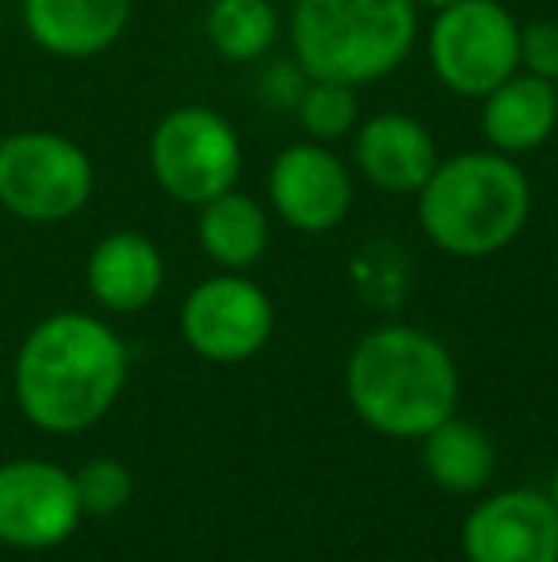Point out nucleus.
Masks as SVG:
<instances>
[{"label": "nucleus", "mask_w": 558, "mask_h": 562, "mask_svg": "<svg viewBox=\"0 0 558 562\" xmlns=\"http://www.w3.org/2000/svg\"><path fill=\"white\" fill-rule=\"evenodd\" d=\"M127 383V348L92 314L38 322L15 356L20 409L46 432H81L115 406Z\"/></svg>", "instance_id": "f257e3e1"}, {"label": "nucleus", "mask_w": 558, "mask_h": 562, "mask_svg": "<svg viewBox=\"0 0 558 562\" xmlns=\"http://www.w3.org/2000/svg\"><path fill=\"white\" fill-rule=\"evenodd\" d=\"M344 391L367 429L421 440L459 406V371L452 352L424 329L383 326L352 348Z\"/></svg>", "instance_id": "f03ea898"}, {"label": "nucleus", "mask_w": 558, "mask_h": 562, "mask_svg": "<svg viewBox=\"0 0 558 562\" xmlns=\"http://www.w3.org/2000/svg\"><path fill=\"white\" fill-rule=\"evenodd\" d=\"M532 215L524 169L498 149L444 157L418 192V223L447 257L478 260L501 252Z\"/></svg>", "instance_id": "7ed1b4c3"}, {"label": "nucleus", "mask_w": 558, "mask_h": 562, "mask_svg": "<svg viewBox=\"0 0 558 562\" xmlns=\"http://www.w3.org/2000/svg\"><path fill=\"white\" fill-rule=\"evenodd\" d=\"M413 43V0H295L291 8V50L310 81L375 85L410 58Z\"/></svg>", "instance_id": "20e7f679"}, {"label": "nucleus", "mask_w": 558, "mask_h": 562, "mask_svg": "<svg viewBox=\"0 0 558 562\" xmlns=\"http://www.w3.org/2000/svg\"><path fill=\"white\" fill-rule=\"evenodd\" d=\"M424 50L447 92L482 100L521 69V23L498 0H455L436 12Z\"/></svg>", "instance_id": "39448f33"}, {"label": "nucleus", "mask_w": 558, "mask_h": 562, "mask_svg": "<svg viewBox=\"0 0 558 562\" xmlns=\"http://www.w3.org/2000/svg\"><path fill=\"white\" fill-rule=\"evenodd\" d=\"M92 161L73 138L15 131L0 138V207L23 223H66L92 195Z\"/></svg>", "instance_id": "423d86ee"}, {"label": "nucleus", "mask_w": 558, "mask_h": 562, "mask_svg": "<svg viewBox=\"0 0 558 562\" xmlns=\"http://www.w3.org/2000/svg\"><path fill=\"white\" fill-rule=\"evenodd\" d=\"M149 172L169 200L203 207L238 184L241 138L210 108H172L149 134Z\"/></svg>", "instance_id": "0eeeda50"}, {"label": "nucleus", "mask_w": 558, "mask_h": 562, "mask_svg": "<svg viewBox=\"0 0 558 562\" xmlns=\"http://www.w3.org/2000/svg\"><path fill=\"white\" fill-rule=\"evenodd\" d=\"M272 299L241 272L203 280L180 306V334L187 348L210 363H241L272 337Z\"/></svg>", "instance_id": "6e6552de"}, {"label": "nucleus", "mask_w": 558, "mask_h": 562, "mask_svg": "<svg viewBox=\"0 0 558 562\" xmlns=\"http://www.w3.org/2000/svg\"><path fill=\"white\" fill-rule=\"evenodd\" d=\"M73 474L43 459L0 467V543L8 548H58L81 525Z\"/></svg>", "instance_id": "1a4fd4ad"}, {"label": "nucleus", "mask_w": 558, "mask_h": 562, "mask_svg": "<svg viewBox=\"0 0 558 562\" xmlns=\"http://www.w3.org/2000/svg\"><path fill=\"white\" fill-rule=\"evenodd\" d=\"M269 200L298 234H329L349 218L356 188L349 165L326 149V142H295L272 161Z\"/></svg>", "instance_id": "9d476101"}, {"label": "nucleus", "mask_w": 558, "mask_h": 562, "mask_svg": "<svg viewBox=\"0 0 558 562\" xmlns=\"http://www.w3.org/2000/svg\"><path fill=\"white\" fill-rule=\"evenodd\" d=\"M467 562H558V509L536 490H501L463 520Z\"/></svg>", "instance_id": "9b49d317"}, {"label": "nucleus", "mask_w": 558, "mask_h": 562, "mask_svg": "<svg viewBox=\"0 0 558 562\" xmlns=\"http://www.w3.org/2000/svg\"><path fill=\"white\" fill-rule=\"evenodd\" d=\"M356 165L383 192L418 195L424 180L436 172L440 149L421 119L406 112H383L356 131Z\"/></svg>", "instance_id": "f8f14e48"}, {"label": "nucleus", "mask_w": 558, "mask_h": 562, "mask_svg": "<svg viewBox=\"0 0 558 562\" xmlns=\"http://www.w3.org/2000/svg\"><path fill=\"white\" fill-rule=\"evenodd\" d=\"M23 23L54 58H92L119 43L130 0H23Z\"/></svg>", "instance_id": "ddd939ff"}, {"label": "nucleus", "mask_w": 558, "mask_h": 562, "mask_svg": "<svg viewBox=\"0 0 558 562\" xmlns=\"http://www.w3.org/2000/svg\"><path fill=\"white\" fill-rule=\"evenodd\" d=\"M558 131V85L513 74L482 97V134L498 154H532Z\"/></svg>", "instance_id": "4468645a"}, {"label": "nucleus", "mask_w": 558, "mask_h": 562, "mask_svg": "<svg viewBox=\"0 0 558 562\" xmlns=\"http://www.w3.org/2000/svg\"><path fill=\"white\" fill-rule=\"evenodd\" d=\"M164 283L161 249L146 234L119 229L96 241L89 257V291L100 306L115 314H135L157 299Z\"/></svg>", "instance_id": "2eb2a0df"}, {"label": "nucleus", "mask_w": 558, "mask_h": 562, "mask_svg": "<svg viewBox=\"0 0 558 562\" xmlns=\"http://www.w3.org/2000/svg\"><path fill=\"white\" fill-rule=\"evenodd\" d=\"M200 245L226 272H246L269 249V215L246 192H223L200 207Z\"/></svg>", "instance_id": "dca6fc26"}, {"label": "nucleus", "mask_w": 558, "mask_h": 562, "mask_svg": "<svg viewBox=\"0 0 558 562\" xmlns=\"http://www.w3.org/2000/svg\"><path fill=\"white\" fill-rule=\"evenodd\" d=\"M421 463L424 474L447 494H478L498 471V451L493 440L478 425L447 417L432 432L421 437Z\"/></svg>", "instance_id": "f3484780"}, {"label": "nucleus", "mask_w": 558, "mask_h": 562, "mask_svg": "<svg viewBox=\"0 0 558 562\" xmlns=\"http://www.w3.org/2000/svg\"><path fill=\"white\" fill-rule=\"evenodd\" d=\"M207 43L226 61H261L280 38V12L272 0H210Z\"/></svg>", "instance_id": "a211bd4d"}, {"label": "nucleus", "mask_w": 558, "mask_h": 562, "mask_svg": "<svg viewBox=\"0 0 558 562\" xmlns=\"http://www.w3.org/2000/svg\"><path fill=\"white\" fill-rule=\"evenodd\" d=\"M298 123L310 134V142H337L356 126L360 104H356V89L337 81H310L298 100Z\"/></svg>", "instance_id": "6ab92c4d"}, {"label": "nucleus", "mask_w": 558, "mask_h": 562, "mask_svg": "<svg viewBox=\"0 0 558 562\" xmlns=\"http://www.w3.org/2000/svg\"><path fill=\"white\" fill-rule=\"evenodd\" d=\"M73 486H77L81 513H89V517H112V513H119L130 502L135 482H130V471L119 459H89L73 474Z\"/></svg>", "instance_id": "aec40b11"}, {"label": "nucleus", "mask_w": 558, "mask_h": 562, "mask_svg": "<svg viewBox=\"0 0 558 562\" xmlns=\"http://www.w3.org/2000/svg\"><path fill=\"white\" fill-rule=\"evenodd\" d=\"M521 69L544 81H558V23L536 20L521 27Z\"/></svg>", "instance_id": "412c9836"}, {"label": "nucleus", "mask_w": 558, "mask_h": 562, "mask_svg": "<svg viewBox=\"0 0 558 562\" xmlns=\"http://www.w3.org/2000/svg\"><path fill=\"white\" fill-rule=\"evenodd\" d=\"M306 85H310V77L303 74L298 61H276V66L269 69V77H264V97L276 108H298Z\"/></svg>", "instance_id": "4be33fe9"}, {"label": "nucleus", "mask_w": 558, "mask_h": 562, "mask_svg": "<svg viewBox=\"0 0 558 562\" xmlns=\"http://www.w3.org/2000/svg\"><path fill=\"white\" fill-rule=\"evenodd\" d=\"M413 4H424V8H436V12H440V8L455 4V0H413Z\"/></svg>", "instance_id": "5701e85b"}, {"label": "nucleus", "mask_w": 558, "mask_h": 562, "mask_svg": "<svg viewBox=\"0 0 558 562\" xmlns=\"http://www.w3.org/2000/svg\"><path fill=\"white\" fill-rule=\"evenodd\" d=\"M547 497H551L555 509H558V467H555V474H551V490H547Z\"/></svg>", "instance_id": "b1692460"}, {"label": "nucleus", "mask_w": 558, "mask_h": 562, "mask_svg": "<svg viewBox=\"0 0 558 562\" xmlns=\"http://www.w3.org/2000/svg\"><path fill=\"white\" fill-rule=\"evenodd\" d=\"M555 260H558V241H555Z\"/></svg>", "instance_id": "393cba45"}, {"label": "nucleus", "mask_w": 558, "mask_h": 562, "mask_svg": "<svg viewBox=\"0 0 558 562\" xmlns=\"http://www.w3.org/2000/svg\"><path fill=\"white\" fill-rule=\"evenodd\" d=\"M555 85H558V81H555Z\"/></svg>", "instance_id": "a878e982"}]
</instances>
